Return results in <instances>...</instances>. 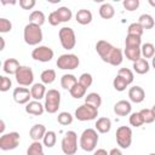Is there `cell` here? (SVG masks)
Segmentation results:
<instances>
[{
    "label": "cell",
    "instance_id": "1",
    "mask_svg": "<svg viewBox=\"0 0 155 155\" xmlns=\"http://www.w3.org/2000/svg\"><path fill=\"white\" fill-rule=\"evenodd\" d=\"M23 39L27 45L36 46L42 41V30L41 27L34 23H28L23 29Z\"/></svg>",
    "mask_w": 155,
    "mask_h": 155
},
{
    "label": "cell",
    "instance_id": "2",
    "mask_svg": "<svg viewBox=\"0 0 155 155\" xmlns=\"http://www.w3.org/2000/svg\"><path fill=\"white\" fill-rule=\"evenodd\" d=\"M98 140H99V137H98L97 131L94 128H86V130H84V132L80 136L79 145L82 150L90 153L96 149Z\"/></svg>",
    "mask_w": 155,
    "mask_h": 155
},
{
    "label": "cell",
    "instance_id": "3",
    "mask_svg": "<svg viewBox=\"0 0 155 155\" xmlns=\"http://www.w3.org/2000/svg\"><path fill=\"white\" fill-rule=\"evenodd\" d=\"M61 148L65 155H74L78 151V134L75 131L65 132L61 142Z\"/></svg>",
    "mask_w": 155,
    "mask_h": 155
},
{
    "label": "cell",
    "instance_id": "4",
    "mask_svg": "<svg viewBox=\"0 0 155 155\" xmlns=\"http://www.w3.org/2000/svg\"><path fill=\"white\" fill-rule=\"evenodd\" d=\"M61 105V93L59 91L51 88L46 92L45 96V111H47L48 114H54L58 111V108Z\"/></svg>",
    "mask_w": 155,
    "mask_h": 155
},
{
    "label": "cell",
    "instance_id": "5",
    "mask_svg": "<svg viewBox=\"0 0 155 155\" xmlns=\"http://www.w3.org/2000/svg\"><path fill=\"white\" fill-rule=\"evenodd\" d=\"M58 38L61 41V45L63 48L65 50H73L76 45V36H75V31L73 28L70 27H63L59 29L58 31Z\"/></svg>",
    "mask_w": 155,
    "mask_h": 155
},
{
    "label": "cell",
    "instance_id": "6",
    "mask_svg": "<svg viewBox=\"0 0 155 155\" xmlns=\"http://www.w3.org/2000/svg\"><path fill=\"white\" fill-rule=\"evenodd\" d=\"M74 116L79 120V121H91L97 119L98 116V109L88 103H84L80 107L76 108Z\"/></svg>",
    "mask_w": 155,
    "mask_h": 155
},
{
    "label": "cell",
    "instance_id": "7",
    "mask_svg": "<svg viewBox=\"0 0 155 155\" xmlns=\"http://www.w3.org/2000/svg\"><path fill=\"white\" fill-rule=\"evenodd\" d=\"M80 59L74 53H64L57 58L56 65L62 70H74L79 67Z\"/></svg>",
    "mask_w": 155,
    "mask_h": 155
},
{
    "label": "cell",
    "instance_id": "8",
    "mask_svg": "<svg viewBox=\"0 0 155 155\" xmlns=\"http://www.w3.org/2000/svg\"><path fill=\"white\" fill-rule=\"evenodd\" d=\"M21 136L18 132H8L4 133L0 137V149L4 151L13 150L19 145Z\"/></svg>",
    "mask_w": 155,
    "mask_h": 155
},
{
    "label": "cell",
    "instance_id": "9",
    "mask_svg": "<svg viewBox=\"0 0 155 155\" xmlns=\"http://www.w3.org/2000/svg\"><path fill=\"white\" fill-rule=\"evenodd\" d=\"M15 78H16V81H17V84L19 86H22V87L31 86L33 82H34L33 69L30 67H27V65H21V68L16 73Z\"/></svg>",
    "mask_w": 155,
    "mask_h": 155
},
{
    "label": "cell",
    "instance_id": "10",
    "mask_svg": "<svg viewBox=\"0 0 155 155\" xmlns=\"http://www.w3.org/2000/svg\"><path fill=\"white\" fill-rule=\"evenodd\" d=\"M116 143L120 148L127 149L131 147L132 143V130L128 126H120L116 130Z\"/></svg>",
    "mask_w": 155,
    "mask_h": 155
},
{
    "label": "cell",
    "instance_id": "11",
    "mask_svg": "<svg viewBox=\"0 0 155 155\" xmlns=\"http://www.w3.org/2000/svg\"><path fill=\"white\" fill-rule=\"evenodd\" d=\"M53 56H54L53 50L48 46H45V45H39L31 51V58L35 61L42 62V63L52 61Z\"/></svg>",
    "mask_w": 155,
    "mask_h": 155
},
{
    "label": "cell",
    "instance_id": "12",
    "mask_svg": "<svg viewBox=\"0 0 155 155\" xmlns=\"http://www.w3.org/2000/svg\"><path fill=\"white\" fill-rule=\"evenodd\" d=\"M113 50H114V46L105 40H98L96 44V51L98 56L102 58V61L105 63H109V58Z\"/></svg>",
    "mask_w": 155,
    "mask_h": 155
},
{
    "label": "cell",
    "instance_id": "13",
    "mask_svg": "<svg viewBox=\"0 0 155 155\" xmlns=\"http://www.w3.org/2000/svg\"><path fill=\"white\" fill-rule=\"evenodd\" d=\"M12 97L17 104H28L31 98L30 90L27 87H16L13 90Z\"/></svg>",
    "mask_w": 155,
    "mask_h": 155
},
{
    "label": "cell",
    "instance_id": "14",
    "mask_svg": "<svg viewBox=\"0 0 155 155\" xmlns=\"http://www.w3.org/2000/svg\"><path fill=\"white\" fill-rule=\"evenodd\" d=\"M131 110H132L131 103L128 101H125V99L116 102L114 105V113L117 116H127L131 114Z\"/></svg>",
    "mask_w": 155,
    "mask_h": 155
},
{
    "label": "cell",
    "instance_id": "15",
    "mask_svg": "<svg viewBox=\"0 0 155 155\" xmlns=\"http://www.w3.org/2000/svg\"><path fill=\"white\" fill-rule=\"evenodd\" d=\"M128 98L132 103H142L145 98V92L140 86H133L128 90Z\"/></svg>",
    "mask_w": 155,
    "mask_h": 155
},
{
    "label": "cell",
    "instance_id": "16",
    "mask_svg": "<svg viewBox=\"0 0 155 155\" xmlns=\"http://www.w3.org/2000/svg\"><path fill=\"white\" fill-rule=\"evenodd\" d=\"M24 109H25V113L35 116H40L45 111V107L44 104L40 103V101H30L28 104H25Z\"/></svg>",
    "mask_w": 155,
    "mask_h": 155
},
{
    "label": "cell",
    "instance_id": "17",
    "mask_svg": "<svg viewBox=\"0 0 155 155\" xmlns=\"http://www.w3.org/2000/svg\"><path fill=\"white\" fill-rule=\"evenodd\" d=\"M46 132L47 130L42 124H35L29 131V137L33 139V142H40L46 134Z\"/></svg>",
    "mask_w": 155,
    "mask_h": 155
},
{
    "label": "cell",
    "instance_id": "18",
    "mask_svg": "<svg viewBox=\"0 0 155 155\" xmlns=\"http://www.w3.org/2000/svg\"><path fill=\"white\" fill-rule=\"evenodd\" d=\"M19 68H21V64L16 58H7L2 64L4 73L8 74V75H16V73L18 71Z\"/></svg>",
    "mask_w": 155,
    "mask_h": 155
},
{
    "label": "cell",
    "instance_id": "19",
    "mask_svg": "<svg viewBox=\"0 0 155 155\" xmlns=\"http://www.w3.org/2000/svg\"><path fill=\"white\" fill-rule=\"evenodd\" d=\"M46 87L42 82H36L33 84L30 87V93H31V98L34 101H41L42 98H45L46 96Z\"/></svg>",
    "mask_w": 155,
    "mask_h": 155
},
{
    "label": "cell",
    "instance_id": "20",
    "mask_svg": "<svg viewBox=\"0 0 155 155\" xmlns=\"http://www.w3.org/2000/svg\"><path fill=\"white\" fill-rule=\"evenodd\" d=\"M75 19L79 24L81 25H86V24H90L92 22V12L87 8H81L76 12L75 15Z\"/></svg>",
    "mask_w": 155,
    "mask_h": 155
},
{
    "label": "cell",
    "instance_id": "21",
    "mask_svg": "<svg viewBox=\"0 0 155 155\" xmlns=\"http://www.w3.org/2000/svg\"><path fill=\"white\" fill-rule=\"evenodd\" d=\"M96 131L99 133H108L111 128V120L109 117H99L96 121Z\"/></svg>",
    "mask_w": 155,
    "mask_h": 155
},
{
    "label": "cell",
    "instance_id": "22",
    "mask_svg": "<svg viewBox=\"0 0 155 155\" xmlns=\"http://www.w3.org/2000/svg\"><path fill=\"white\" fill-rule=\"evenodd\" d=\"M132 68H133V70L137 74L144 75V74H147L150 70V64H149V62L145 58H140V59H138L137 62L133 63V67Z\"/></svg>",
    "mask_w": 155,
    "mask_h": 155
},
{
    "label": "cell",
    "instance_id": "23",
    "mask_svg": "<svg viewBox=\"0 0 155 155\" xmlns=\"http://www.w3.org/2000/svg\"><path fill=\"white\" fill-rule=\"evenodd\" d=\"M78 84V79H76V76L75 75H73V74H64V75H62V78H61V86H62V88H64V90H70L71 87H74L75 85Z\"/></svg>",
    "mask_w": 155,
    "mask_h": 155
},
{
    "label": "cell",
    "instance_id": "24",
    "mask_svg": "<svg viewBox=\"0 0 155 155\" xmlns=\"http://www.w3.org/2000/svg\"><path fill=\"white\" fill-rule=\"evenodd\" d=\"M115 15V10H114V6L109 2H104L99 7V16L103 18V19H110L113 18Z\"/></svg>",
    "mask_w": 155,
    "mask_h": 155
},
{
    "label": "cell",
    "instance_id": "25",
    "mask_svg": "<svg viewBox=\"0 0 155 155\" xmlns=\"http://www.w3.org/2000/svg\"><path fill=\"white\" fill-rule=\"evenodd\" d=\"M124 53H125L126 58H127V59H130V61H132L133 63L142 58L140 47H125Z\"/></svg>",
    "mask_w": 155,
    "mask_h": 155
},
{
    "label": "cell",
    "instance_id": "26",
    "mask_svg": "<svg viewBox=\"0 0 155 155\" xmlns=\"http://www.w3.org/2000/svg\"><path fill=\"white\" fill-rule=\"evenodd\" d=\"M54 11H56V13H57V16H58L61 23L69 22V21L71 19V17H73V12H71V10H70L69 7H67V6L58 7V8L54 10Z\"/></svg>",
    "mask_w": 155,
    "mask_h": 155
},
{
    "label": "cell",
    "instance_id": "27",
    "mask_svg": "<svg viewBox=\"0 0 155 155\" xmlns=\"http://www.w3.org/2000/svg\"><path fill=\"white\" fill-rule=\"evenodd\" d=\"M122 61H124V53H122L121 48L114 47V50L110 54V58H109V64H111L114 67H117L122 63Z\"/></svg>",
    "mask_w": 155,
    "mask_h": 155
},
{
    "label": "cell",
    "instance_id": "28",
    "mask_svg": "<svg viewBox=\"0 0 155 155\" xmlns=\"http://www.w3.org/2000/svg\"><path fill=\"white\" fill-rule=\"evenodd\" d=\"M138 23L143 27V29L148 30V29H151V28L154 27V24H155V19H154V17L150 16L149 13H143V15L139 16V18H138Z\"/></svg>",
    "mask_w": 155,
    "mask_h": 155
},
{
    "label": "cell",
    "instance_id": "29",
    "mask_svg": "<svg viewBox=\"0 0 155 155\" xmlns=\"http://www.w3.org/2000/svg\"><path fill=\"white\" fill-rule=\"evenodd\" d=\"M45 21H46V17L42 11L35 10L29 15V23H34V24H38L41 27L45 23Z\"/></svg>",
    "mask_w": 155,
    "mask_h": 155
},
{
    "label": "cell",
    "instance_id": "30",
    "mask_svg": "<svg viewBox=\"0 0 155 155\" xmlns=\"http://www.w3.org/2000/svg\"><path fill=\"white\" fill-rule=\"evenodd\" d=\"M57 75H56V71L53 69H45L41 74H40V79H41V82L44 85H50L52 84L54 80H56Z\"/></svg>",
    "mask_w": 155,
    "mask_h": 155
},
{
    "label": "cell",
    "instance_id": "31",
    "mask_svg": "<svg viewBox=\"0 0 155 155\" xmlns=\"http://www.w3.org/2000/svg\"><path fill=\"white\" fill-rule=\"evenodd\" d=\"M85 103H88V104H91L98 109L102 104V97L97 92H91L87 96H85Z\"/></svg>",
    "mask_w": 155,
    "mask_h": 155
},
{
    "label": "cell",
    "instance_id": "32",
    "mask_svg": "<svg viewBox=\"0 0 155 155\" xmlns=\"http://www.w3.org/2000/svg\"><path fill=\"white\" fill-rule=\"evenodd\" d=\"M86 91H87V88H85V87H84L82 85H80L79 81H78V84H76L74 87H71V88L69 90V93H70V96H71L73 98L80 99V98H82V97L86 96Z\"/></svg>",
    "mask_w": 155,
    "mask_h": 155
},
{
    "label": "cell",
    "instance_id": "33",
    "mask_svg": "<svg viewBox=\"0 0 155 155\" xmlns=\"http://www.w3.org/2000/svg\"><path fill=\"white\" fill-rule=\"evenodd\" d=\"M140 52L143 58H153L155 54V46L151 42H145L140 46Z\"/></svg>",
    "mask_w": 155,
    "mask_h": 155
},
{
    "label": "cell",
    "instance_id": "34",
    "mask_svg": "<svg viewBox=\"0 0 155 155\" xmlns=\"http://www.w3.org/2000/svg\"><path fill=\"white\" fill-rule=\"evenodd\" d=\"M57 142V136H56V132L54 131H47L46 134L42 138V144L46 147V148H53L54 144Z\"/></svg>",
    "mask_w": 155,
    "mask_h": 155
},
{
    "label": "cell",
    "instance_id": "35",
    "mask_svg": "<svg viewBox=\"0 0 155 155\" xmlns=\"http://www.w3.org/2000/svg\"><path fill=\"white\" fill-rule=\"evenodd\" d=\"M27 155H45L44 144H41L40 142H33L27 149Z\"/></svg>",
    "mask_w": 155,
    "mask_h": 155
},
{
    "label": "cell",
    "instance_id": "36",
    "mask_svg": "<svg viewBox=\"0 0 155 155\" xmlns=\"http://www.w3.org/2000/svg\"><path fill=\"white\" fill-rule=\"evenodd\" d=\"M142 46V38L136 35H126L125 39V47H140Z\"/></svg>",
    "mask_w": 155,
    "mask_h": 155
},
{
    "label": "cell",
    "instance_id": "37",
    "mask_svg": "<svg viewBox=\"0 0 155 155\" xmlns=\"http://www.w3.org/2000/svg\"><path fill=\"white\" fill-rule=\"evenodd\" d=\"M128 121H130V125L133 126V127H140V126L144 124V120H143V116H142L140 111L131 113Z\"/></svg>",
    "mask_w": 155,
    "mask_h": 155
},
{
    "label": "cell",
    "instance_id": "38",
    "mask_svg": "<svg viewBox=\"0 0 155 155\" xmlns=\"http://www.w3.org/2000/svg\"><path fill=\"white\" fill-rule=\"evenodd\" d=\"M73 120H74V116H73L70 113H68V111H62V113H59L58 116H57V121H58V124H61L62 126H68V125H70V124L73 122Z\"/></svg>",
    "mask_w": 155,
    "mask_h": 155
},
{
    "label": "cell",
    "instance_id": "39",
    "mask_svg": "<svg viewBox=\"0 0 155 155\" xmlns=\"http://www.w3.org/2000/svg\"><path fill=\"white\" fill-rule=\"evenodd\" d=\"M143 31H144V29H143V27L138 22L131 23L128 25V28H127V34L128 35H136V36H140L142 38Z\"/></svg>",
    "mask_w": 155,
    "mask_h": 155
},
{
    "label": "cell",
    "instance_id": "40",
    "mask_svg": "<svg viewBox=\"0 0 155 155\" xmlns=\"http://www.w3.org/2000/svg\"><path fill=\"white\" fill-rule=\"evenodd\" d=\"M113 86H114V88H115L116 91L122 92V91H125V90L127 88L128 82H127L124 78H121V76L116 75V76L114 78V80H113Z\"/></svg>",
    "mask_w": 155,
    "mask_h": 155
},
{
    "label": "cell",
    "instance_id": "41",
    "mask_svg": "<svg viewBox=\"0 0 155 155\" xmlns=\"http://www.w3.org/2000/svg\"><path fill=\"white\" fill-rule=\"evenodd\" d=\"M117 75H119V76H121V78H124V79L128 82V85H130V84H132V82H133V80H134L133 71H132L131 69H128V68H120V69H119V71H117Z\"/></svg>",
    "mask_w": 155,
    "mask_h": 155
},
{
    "label": "cell",
    "instance_id": "42",
    "mask_svg": "<svg viewBox=\"0 0 155 155\" xmlns=\"http://www.w3.org/2000/svg\"><path fill=\"white\" fill-rule=\"evenodd\" d=\"M79 84L80 85H82L85 88H88V87H91V85H92V82H93V78H92V75L90 74V73H82L81 75H80V78H79Z\"/></svg>",
    "mask_w": 155,
    "mask_h": 155
},
{
    "label": "cell",
    "instance_id": "43",
    "mask_svg": "<svg viewBox=\"0 0 155 155\" xmlns=\"http://www.w3.org/2000/svg\"><path fill=\"white\" fill-rule=\"evenodd\" d=\"M140 114L143 116V120H144V124H151L155 121V115L153 113L151 109H148V108H144L140 110Z\"/></svg>",
    "mask_w": 155,
    "mask_h": 155
},
{
    "label": "cell",
    "instance_id": "44",
    "mask_svg": "<svg viewBox=\"0 0 155 155\" xmlns=\"http://www.w3.org/2000/svg\"><path fill=\"white\" fill-rule=\"evenodd\" d=\"M12 86V81L10 78L5 76V75H1L0 76V91L1 92H6L10 90V87Z\"/></svg>",
    "mask_w": 155,
    "mask_h": 155
},
{
    "label": "cell",
    "instance_id": "45",
    "mask_svg": "<svg viewBox=\"0 0 155 155\" xmlns=\"http://www.w3.org/2000/svg\"><path fill=\"white\" fill-rule=\"evenodd\" d=\"M11 29H12V23L7 18L1 17L0 18V33L5 34V33L11 31Z\"/></svg>",
    "mask_w": 155,
    "mask_h": 155
},
{
    "label": "cell",
    "instance_id": "46",
    "mask_svg": "<svg viewBox=\"0 0 155 155\" xmlns=\"http://www.w3.org/2000/svg\"><path fill=\"white\" fill-rule=\"evenodd\" d=\"M139 0H124L122 6L127 10V11H134L139 7Z\"/></svg>",
    "mask_w": 155,
    "mask_h": 155
},
{
    "label": "cell",
    "instance_id": "47",
    "mask_svg": "<svg viewBox=\"0 0 155 155\" xmlns=\"http://www.w3.org/2000/svg\"><path fill=\"white\" fill-rule=\"evenodd\" d=\"M36 5L35 0H19V6L23 10H31Z\"/></svg>",
    "mask_w": 155,
    "mask_h": 155
},
{
    "label": "cell",
    "instance_id": "48",
    "mask_svg": "<svg viewBox=\"0 0 155 155\" xmlns=\"http://www.w3.org/2000/svg\"><path fill=\"white\" fill-rule=\"evenodd\" d=\"M48 23H50L51 25H53V27H56V25H58V24L61 23L59 18H58V16H57V13H56V11H52V12L48 15Z\"/></svg>",
    "mask_w": 155,
    "mask_h": 155
},
{
    "label": "cell",
    "instance_id": "49",
    "mask_svg": "<svg viewBox=\"0 0 155 155\" xmlns=\"http://www.w3.org/2000/svg\"><path fill=\"white\" fill-rule=\"evenodd\" d=\"M93 155H109V153L105 150V149H97V150H94V153H93Z\"/></svg>",
    "mask_w": 155,
    "mask_h": 155
},
{
    "label": "cell",
    "instance_id": "50",
    "mask_svg": "<svg viewBox=\"0 0 155 155\" xmlns=\"http://www.w3.org/2000/svg\"><path fill=\"white\" fill-rule=\"evenodd\" d=\"M109 155H122L121 150L117 149V148H113L110 151H109Z\"/></svg>",
    "mask_w": 155,
    "mask_h": 155
},
{
    "label": "cell",
    "instance_id": "51",
    "mask_svg": "<svg viewBox=\"0 0 155 155\" xmlns=\"http://www.w3.org/2000/svg\"><path fill=\"white\" fill-rule=\"evenodd\" d=\"M0 125H1V127H0V132H1V134H4V131H5V121L1 120V121H0Z\"/></svg>",
    "mask_w": 155,
    "mask_h": 155
},
{
    "label": "cell",
    "instance_id": "52",
    "mask_svg": "<svg viewBox=\"0 0 155 155\" xmlns=\"http://www.w3.org/2000/svg\"><path fill=\"white\" fill-rule=\"evenodd\" d=\"M0 41H1V47H0V50L2 51V50L5 48V40H4V38H0Z\"/></svg>",
    "mask_w": 155,
    "mask_h": 155
},
{
    "label": "cell",
    "instance_id": "53",
    "mask_svg": "<svg viewBox=\"0 0 155 155\" xmlns=\"http://www.w3.org/2000/svg\"><path fill=\"white\" fill-rule=\"evenodd\" d=\"M148 2H149V5H150L151 7H155V0H149Z\"/></svg>",
    "mask_w": 155,
    "mask_h": 155
},
{
    "label": "cell",
    "instance_id": "54",
    "mask_svg": "<svg viewBox=\"0 0 155 155\" xmlns=\"http://www.w3.org/2000/svg\"><path fill=\"white\" fill-rule=\"evenodd\" d=\"M151 65H153V68L155 69V54H154V57L151 58Z\"/></svg>",
    "mask_w": 155,
    "mask_h": 155
},
{
    "label": "cell",
    "instance_id": "55",
    "mask_svg": "<svg viewBox=\"0 0 155 155\" xmlns=\"http://www.w3.org/2000/svg\"><path fill=\"white\" fill-rule=\"evenodd\" d=\"M151 110H153V113H154V115H155V104L153 105V108H151Z\"/></svg>",
    "mask_w": 155,
    "mask_h": 155
},
{
    "label": "cell",
    "instance_id": "56",
    "mask_svg": "<svg viewBox=\"0 0 155 155\" xmlns=\"http://www.w3.org/2000/svg\"><path fill=\"white\" fill-rule=\"evenodd\" d=\"M149 155H155V153H150V154H149Z\"/></svg>",
    "mask_w": 155,
    "mask_h": 155
}]
</instances>
